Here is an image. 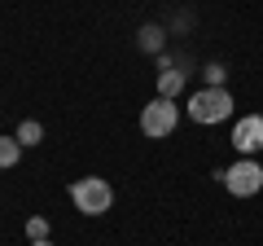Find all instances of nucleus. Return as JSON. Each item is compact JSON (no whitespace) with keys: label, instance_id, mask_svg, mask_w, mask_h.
I'll use <instances>...</instances> for the list:
<instances>
[{"label":"nucleus","instance_id":"1","mask_svg":"<svg viewBox=\"0 0 263 246\" xmlns=\"http://www.w3.org/2000/svg\"><path fill=\"white\" fill-rule=\"evenodd\" d=\"M189 119L202 123V128H211V123H224L228 114H233V97H228V88H197L193 97H189Z\"/></svg>","mask_w":263,"mask_h":246},{"label":"nucleus","instance_id":"2","mask_svg":"<svg viewBox=\"0 0 263 246\" xmlns=\"http://www.w3.org/2000/svg\"><path fill=\"white\" fill-rule=\"evenodd\" d=\"M70 202H75L84 216H105V211L114 207V185L101 176H84L70 185Z\"/></svg>","mask_w":263,"mask_h":246},{"label":"nucleus","instance_id":"3","mask_svg":"<svg viewBox=\"0 0 263 246\" xmlns=\"http://www.w3.org/2000/svg\"><path fill=\"white\" fill-rule=\"evenodd\" d=\"M219 180H224V189L233 198H254L263 189V163L259 159H237L233 167L219 171Z\"/></svg>","mask_w":263,"mask_h":246},{"label":"nucleus","instance_id":"4","mask_svg":"<svg viewBox=\"0 0 263 246\" xmlns=\"http://www.w3.org/2000/svg\"><path fill=\"white\" fill-rule=\"evenodd\" d=\"M176 123H180V106L171 101V97H154V101L141 110V132L149 136V141L171 136V132H176Z\"/></svg>","mask_w":263,"mask_h":246},{"label":"nucleus","instance_id":"5","mask_svg":"<svg viewBox=\"0 0 263 246\" xmlns=\"http://www.w3.org/2000/svg\"><path fill=\"white\" fill-rule=\"evenodd\" d=\"M233 150L241 159H254L263 150V114H246V119L233 123Z\"/></svg>","mask_w":263,"mask_h":246},{"label":"nucleus","instance_id":"6","mask_svg":"<svg viewBox=\"0 0 263 246\" xmlns=\"http://www.w3.org/2000/svg\"><path fill=\"white\" fill-rule=\"evenodd\" d=\"M13 136H18V145H22V150H27V145H40V141H44V123L27 119V123H18V132H13Z\"/></svg>","mask_w":263,"mask_h":246},{"label":"nucleus","instance_id":"7","mask_svg":"<svg viewBox=\"0 0 263 246\" xmlns=\"http://www.w3.org/2000/svg\"><path fill=\"white\" fill-rule=\"evenodd\" d=\"M18 159H22L18 136H0V171H5V167H18Z\"/></svg>","mask_w":263,"mask_h":246},{"label":"nucleus","instance_id":"8","mask_svg":"<svg viewBox=\"0 0 263 246\" xmlns=\"http://www.w3.org/2000/svg\"><path fill=\"white\" fill-rule=\"evenodd\" d=\"M180 88H184V75L167 66V71L158 75V97H171V101H176V93H180Z\"/></svg>","mask_w":263,"mask_h":246},{"label":"nucleus","instance_id":"9","mask_svg":"<svg viewBox=\"0 0 263 246\" xmlns=\"http://www.w3.org/2000/svg\"><path fill=\"white\" fill-rule=\"evenodd\" d=\"M141 48L145 53H162V27H141Z\"/></svg>","mask_w":263,"mask_h":246},{"label":"nucleus","instance_id":"10","mask_svg":"<svg viewBox=\"0 0 263 246\" xmlns=\"http://www.w3.org/2000/svg\"><path fill=\"white\" fill-rule=\"evenodd\" d=\"M27 237H31V242H48V220L44 216H31L27 220Z\"/></svg>","mask_w":263,"mask_h":246},{"label":"nucleus","instance_id":"11","mask_svg":"<svg viewBox=\"0 0 263 246\" xmlns=\"http://www.w3.org/2000/svg\"><path fill=\"white\" fill-rule=\"evenodd\" d=\"M224 66H206V88H224Z\"/></svg>","mask_w":263,"mask_h":246},{"label":"nucleus","instance_id":"12","mask_svg":"<svg viewBox=\"0 0 263 246\" xmlns=\"http://www.w3.org/2000/svg\"><path fill=\"white\" fill-rule=\"evenodd\" d=\"M31 246H53V242H31Z\"/></svg>","mask_w":263,"mask_h":246}]
</instances>
